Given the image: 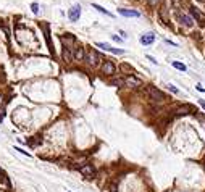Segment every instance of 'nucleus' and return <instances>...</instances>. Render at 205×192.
<instances>
[{"instance_id": "f257e3e1", "label": "nucleus", "mask_w": 205, "mask_h": 192, "mask_svg": "<svg viewBox=\"0 0 205 192\" xmlns=\"http://www.w3.org/2000/svg\"><path fill=\"white\" fill-rule=\"evenodd\" d=\"M147 94L150 95V99L157 100V102H163V100L166 99L165 94L161 92V90H158V89H155V87H152V86H149V87H147Z\"/></svg>"}, {"instance_id": "f03ea898", "label": "nucleus", "mask_w": 205, "mask_h": 192, "mask_svg": "<svg viewBox=\"0 0 205 192\" xmlns=\"http://www.w3.org/2000/svg\"><path fill=\"white\" fill-rule=\"evenodd\" d=\"M176 18H178V21H179L183 26L192 28V24H194L192 18H190V16H187V15H184V13H181V11H176Z\"/></svg>"}, {"instance_id": "7ed1b4c3", "label": "nucleus", "mask_w": 205, "mask_h": 192, "mask_svg": "<svg viewBox=\"0 0 205 192\" xmlns=\"http://www.w3.org/2000/svg\"><path fill=\"white\" fill-rule=\"evenodd\" d=\"M81 174H84L86 177H95V170L92 165H82V166L78 168Z\"/></svg>"}, {"instance_id": "20e7f679", "label": "nucleus", "mask_w": 205, "mask_h": 192, "mask_svg": "<svg viewBox=\"0 0 205 192\" xmlns=\"http://www.w3.org/2000/svg\"><path fill=\"white\" fill-rule=\"evenodd\" d=\"M97 47L102 50H107V52H111V53H115V55H123V50L121 49H115V47H111V45L105 44V42H97Z\"/></svg>"}, {"instance_id": "39448f33", "label": "nucleus", "mask_w": 205, "mask_h": 192, "mask_svg": "<svg viewBox=\"0 0 205 192\" xmlns=\"http://www.w3.org/2000/svg\"><path fill=\"white\" fill-rule=\"evenodd\" d=\"M115 69H116L115 63L110 61V60H105L103 65H102V73H103V74H113V73H115Z\"/></svg>"}, {"instance_id": "423d86ee", "label": "nucleus", "mask_w": 205, "mask_h": 192, "mask_svg": "<svg viewBox=\"0 0 205 192\" xmlns=\"http://www.w3.org/2000/svg\"><path fill=\"white\" fill-rule=\"evenodd\" d=\"M79 16H81V7L79 5H74L70 11H68V18H70L71 21H78Z\"/></svg>"}, {"instance_id": "0eeeda50", "label": "nucleus", "mask_w": 205, "mask_h": 192, "mask_svg": "<svg viewBox=\"0 0 205 192\" xmlns=\"http://www.w3.org/2000/svg\"><path fill=\"white\" fill-rule=\"evenodd\" d=\"M99 55L95 53V52H89L87 53V57H86V60H87V63L90 65V66H97L99 65Z\"/></svg>"}, {"instance_id": "6e6552de", "label": "nucleus", "mask_w": 205, "mask_h": 192, "mask_svg": "<svg viewBox=\"0 0 205 192\" xmlns=\"http://www.w3.org/2000/svg\"><path fill=\"white\" fill-rule=\"evenodd\" d=\"M125 82L128 84V86H132V87H136V86H140V84H142V81H140L139 78L132 76V74H129V76H126V78H125Z\"/></svg>"}, {"instance_id": "1a4fd4ad", "label": "nucleus", "mask_w": 205, "mask_h": 192, "mask_svg": "<svg viewBox=\"0 0 205 192\" xmlns=\"http://www.w3.org/2000/svg\"><path fill=\"white\" fill-rule=\"evenodd\" d=\"M154 40H155V34H154V32H147V34H144L142 37H140V44L142 45H150Z\"/></svg>"}, {"instance_id": "9d476101", "label": "nucleus", "mask_w": 205, "mask_h": 192, "mask_svg": "<svg viewBox=\"0 0 205 192\" xmlns=\"http://www.w3.org/2000/svg\"><path fill=\"white\" fill-rule=\"evenodd\" d=\"M120 15L129 16V18H139L140 13H139L137 10H125V8H120Z\"/></svg>"}, {"instance_id": "9b49d317", "label": "nucleus", "mask_w": 205, "mask_h": 192, "mask_svg": "<svg viewBox=\"0 0 205 192\" xmlns=\"http://www.w3.org/2000/svg\"><path fill=\"white\" fill-rule=\"evenodd\" d=\"M73 58L81 61V60H84V49L82 47H76V50L73 52Z\"/></svg>"}, {"instance_id": "f8f14e48", "label": "nucleus", "mask_w": 205, "mask_h": 192, "mask_svg": "<svg viewBox=\"0 0 205 192\" xmlns=\"http://www.w3.org/2000/svg\"><path fill=\"white\" fill-rule=\"evenodd\" d=\"M63 60L65 61H71L73 60V53H71V50H70V47H63Z\"/></svg>"}, {"instance_id": "ddd939ff", "label": "nucleus", "mask_w": 205, "mask_h": 192, "mask_svg": "<svg viewBox=\"0 0 205 192\" xmlns=\"http://www.w3.org/2000/svg\"><path fill=\"white\" fill-rule=\"evenodd\" d=\"M44 31H45V39H47V44H49V49L52 53H55V50H53V45H52V40H50V32H49V28L44 26Z\"/></svg>"}, {"instance_id": "4468645a", "label": "nucleus", "mask_w": 205, "mask_h": 192, "mask_svg": "<svg viewBox=\"0 0 205 192\" xmlns=\"http://www.w3.org/2000/svg\"><path fill=\"white\" fill-rule=\"evenodd\" d=\"M110 84L111 86H125V78H111V81H110Z\"/></svg>"}, {"instance_id": "2eb2a0df", "label": "nucleus", "mask_w": 205, "mask_h": 192, "mask_svg": "<svg viewBox=\"0 0 205 192\" xmlns=\"http://www.w3.org/2000/svg\"><path fill=\"white\" fill-rule=\"evenodd\" d=\"M189 11L192 13V16H194V18H195L197 21H199V23H202V18H200L199 11H197V8H195V7H192V5H190V7H189Z\"/></svg>"}, {"instance_id": "dca6fc26", "label": "nucleus", "mask_w": 205, "mask_h": 192, "mask_svg": "<svg viewBox=\"0 0 205 192\" xmlns=\"http://www.w3.org/2000/svg\"><path fill=\"white\" fill-rule=\"evenodd\" d=\"M192 107H190V105H184V107H181V108H178V112H179V113H189V112H192Z\"/></svg>"}, {"instance_id": "f3484780", "label": "nucleus", "mask_w": 205, "mask_h": 192, "mask_svg": "<svg viewBox=\"0 0 205 192\" xmlns=\"http://www.w3.org/2000/svg\"><path fill=\"white\" fill-rule=\"evenodd\" d=\"M173 66H175L176 69H179V71H186V65L179 63V61H173Z\"/></svg>"}, {"instance_id": "a211bd4d", "label": "nucleus", "mask_w": 205, "mask_h": 192, "mask_svg": "<svg viewBox=\"0 0 205 192\" xmlns=\"http://www.w3.org/2000/svg\"><path fill=\"white\" fill-rule=\"evenodd\" d=\"M92 7H94V8H95L97 11H100V13H103V15H110V13H108V11H107L105 8H102V7H100V5H97V3H94Z\"/></svg>"}, {"instance_id": "6ab92c4d", "label": "nucleus", "mask_w": 205, "mask_h": 192, "mask_svg": "<svg viewBox=\"0 0 205 192\" xmlns=\"http://www.w3.org/2000/svg\"><path fill=\"white\" fill-rule=\"evenodd\" d=\"M61 40L63 42H74V37L73 36H61Z\"/></svg>"}, {"instance_id": "aec40b11", "label": "nucleus", "mask_w": 205, "mask_h": 192, "mask_svg": "<svg viewBox=\"0 0 205 192\" xmlns=\"http://www.w3.org/2000/svg\"><path fill=\"white\" fill-rule=\"evenodd\" d=\"M166 87H168V90H171L173 94H179V89L175 87V86H171V84H166Z\"/></svg>"}, {"instance_id": "412c9836", "label": "nucleus", "mask_w": 205, "mask_h": 192, "mask_svg": "<svg viewBox=\"0 0 205 192\" xmlns=\"http://www.w3.org/2000/svg\"><path fill=\"white\" fill-rule=\"evenodd\" d=\"M31 10H32V13H36V15H37V13H39V3H32V5H31Z\"/></svg>"}, {"instance_id": "4be33fe9", "label": "nucleus", "mask_w": 205, "mask_h": 192, "mask_svg": "<svg viewBox=\"0 0 205 192\" xmlns=\"http://www.w3.org/2000/svg\"><path fill=\"white\" fill-rule=\"evenodd\" d=\"M15 150H16V152H20V153H23V155H26V157H31L26 150H23V148H20V147H15Z\"/></svg>"}, {"instance_id": "5701e85b", "label": "nucleus", "mask_w": 205, "mask_h": 192, "mask_svg": "<svg viewBox=\"0 0 205 192\" xmlns=\"http://www.w3.org/2000/svg\"><path fill=\"white\" fill-rule=\"evenodd\" d=\"M147 60H150V61H152V63H155V65H157V60L154 58V57H150V55H147Z\"/></svg>"}, {"instance_id": "b1692460", "label": "nucleus", "mask_w": 205, "mask_h": 192, "mask_svg": "<svg viewBox=\"0 0 205 192\" xmlns=\"http://www.w3.org/2000/svg\"><path fill=\"white\" fill-rule=\"evenodd\" d=\"M199 104H200V107H202V108H204V110H205V100H200Z\"/></svg>"}, {"instance_id": "393cba45", "label": "nucleus", "mask_w": 205, "mask_h": 192, "mask_svg": "<svg viewBox=\"0 0 205 192\" xmlns=\"http://www.w3.org/2000/svg\"><path fill=\"white\" fill-rule=\"evenodd\" d=\"M3 118H5V113H0V123L3 121Z\"/></svg>"}, {"instance_id": "a878e982", "label": "nucleus", "mask_w": 205, "mask_h": 192, "mask_svg": "<svg viewBox=\"0 0 205 192\" xmlns=\"http://www.w3.org/2000/svg\"><path fill=\"white\" fill-rule=\"evenodd\" d=\"M2 102H3V97H2V95H0V105H2Z\"/></svg>"}, {"instance_id": "bb28decb", "label": "nucleus", "mask_w": 205, "mask_h": 192, "mask_svg": "<svg viewBox=\"0 0 205 192\" xmlns=\"http://www.w3.org/2000/svg\"><path fill=\"white\" fill-rule=\"evenodd\" d=\"M202 2H204V0H202Z\"/></svg>"}]
</instances>
